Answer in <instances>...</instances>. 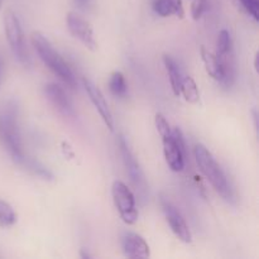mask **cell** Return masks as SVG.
<instances>
[{"label":"cell","instance_id":"6da1fadb","mask_svg":"<svg viewBox=\"0 0 259 259\" xmlns=\"http://www.w3.org/2000/svg\"><path fill=\"white\" fill-rule=\"evenodd\" d=\"M32 45L34 47L35 52L38 53L42 62L60 78L61 81L66 83L70 89H76L77 81H76L75 73L70 68V66L66 63V61L61 57L58 52L53 48L50 40L45 37L40 32H34L32 34Z\"/></svg>","mask_w":259,"mask_h":259},{"label":"cell","instance_id":"7a4b0ae2","mask_svg":"<svg viewBox=\"0 0 259 259\" xmlns=\"http://www.w3.org/2000/svg\"><path fill=\"white\" fill-rule=\"evenodd\" d=\"M195 159L199 166L201 174L206 177L207 181L211 184L215 191L225 199L227 201H233V191L230 187L229 182H228L227 176H225L224 171L222 167L219 166L212 154L210 153L209 149L202 144H196L195 147Z\"/></svg>","mask_w":259,"mask_h":259},{"label":"cell","instance_id":"3957f363","mask_svg":"<svg viewBox=\"0 0 259 259\" xmlns=\"http://www.w3.org/2000/svg\"><path fill=\"white\" fill-rule=\"evenodd\" d=\"M0 139L13 161L19 164L25 157V153L23 151L22 137L17 123L14 105H8L0 113Z\"/></svg>","mask_w":259,"mask_h":259},{"label":"cell","instance_id":"277c9868","mask_svg":"<svg viewBox=\"0 0 259 259\" xmlns=\"http://www.w3.org/2000/svg\"><path fill=\"white\" fill-rule=\"evenodd\" d=\"M4 30L5 37H7V40L9 43V47L14 57L24 67H30L32 60H30L27 48H25L22 25H20L19 18L12 10H8L4 14Z\"/></svg>","mask_w":259,"mask_h":259},{"label":"cell","instance_id":"5b68a950","mask_svg":"<svg viewBox=\"0 0 259 259\" xmlns=\"http://www.w3.org/2000/svg\"><path fill=\"white\" fill-rule=\"evenodd\" d=\"M118 147L119 151H120L123 163L125 166L126 174H128L129 179H131V182L133 184L134 189H136L142 202H146L147 196H148V185H147L146 176H144L141 166H139L136 157L132 153L131 148H129L128 143H126L125 138L123 136L118 137Z\"/></svg>","mask_w":259,"mask_h":259},{"label":"cell","instance_id":"8992f818","mask_svg":"<svg viewBox=\"0 0 259 259\" xmlns=\"http://www.w3.org/2000/svg\"><path fill=\"white\" fill-rule=\"evenodd\" d=\"M163 153L167 164L174 172H181L185 168L187 157L186 143L181 129L175 128L171 134L162 137Z\"/></svg>","mask_w":259,"mask_h":259},{"label":"cell","instance_id":"52a82bcc","mask_svg":"<svg viewBox=\"0 0 259 259\" xmlns=\"http://www.w3.org/2000/svg\"><path fill=\"white\" fill-rule=\"evenodd\" d=\"M111 196L121 220L128 225L136 224L138 220V210L132 190L124 182L115 181L111 186Z\"/></svg>","mask_w":259,"mask_h":259},{"label":"cell","instance_id":"ba28073f","mask_svg":"<svg viewBox=\"0 0 259 259\" xmlns=\"http://www.w3.org/2000/svg\"><path fill=\"white\" fill-rule=\"evenodd\" d=\"M66 24L71 34L80 40L88 50L96 51L98 50V43L94 37V30L90 23L83 19L76 13H68L66 17Z\"/></svg>","mask_w":259,"mask_h":259},{"label":"cell","instance_id":"9c48e42d","mask_svg":"<svg viewBox=\"0 0 259 259\" xmlns=\"http://www.w3.org/2000/svg\"><path fill=\"white\" fill-rule=\"evenodd\" d=\"M161 205H162V209H163L164 215H166L167 223H168L169 228H171V230L174 232V234L176 235L181 242L184 243L191 242L192 240L191 232H190L184 217H182L181 212L177 210V207L175 206L168 199H162Z\"/></svg>","mask_w":259,"mask_h":259},{"label":"cell","instance_id":"30bf717a","mask_svg":"<svg viewBox=\"0 0 259 259\" xmlns=\"http://www.w3.org/2000/svg\"><path fill=\"white\" fill-rule=\"evenodd\" d=\"M83 86H85V90L88 93V96L90 98L91 103L95 106V109L98 110V113L100 114L101 119L105 123L106 128L110 132L114 131V119L113 114H111L110 108H109L108 103H106L105 98H104L103 93L100 91V89L90 81L89 78H83Z\"/></svg>","mask_w":259,"mask_h":259},{"label":"cell","instance_id":"8fae6325","mask_svg":"<svg viewBox=\"0 0 259 259\" xmlns=\"http://www.w3.org/2000/svg\"><path fill=\"white\" fill-rule=\"evenodd\" d=\"M45 94L53 106L67 118H75L76 111L73 104L66 91L57 83H48L45 86Z\"/></svg>","mask_w":259,"mask_h":259},{"label":"cell","instance_id":"7c38bea8","mask_svg":"<svg viewBox=\"0 0 259 259\" xmlns=\"http://www.w3.org/2000/svg\"><path fill=\"white\" fill-rule=\"evenodd\" d=\"M121 248L124 255L128 258H148L151 255L149 245L136 233H124L121 237Z\"/></svg>","mask_w":259,"mask_h":259},{"label":"cell","instance_id":"4fadbf2b","mask_svg":"<svg viewBox=\"0 0 259 259\" xmlns=\"http://www.w3.org/2000/svg\"><path fill=\"white\" fill-rule=\"evenodd\" d=\"M163 63L164 67H166L167 73H168L169 83H171V89L174 91L175 96L181 95V83H182V73L180 70L179 65H177L176 61L174 60V57H171L169 55H163Z\"/></svg>","mask_w":259,"mask_h":259},{"label":"cell","instance_id":"5bb4252c","mask_svg":"<svg viewBox=\"0 0 259 259\" xmlns=\"http://www.w3.org/2000/svg\"><path fill=\"white\" fill-rule=\"evenodd\" d=\"M200 56H201V60L205 65V70L209 73L210 77L220 82L223 77V72L217 55H214L209 50H206L204 46H201V48H200Z\"/></svg>","mask_w":259,"mask_h":259},{"label":"cell","instance_id":"9a60e30c","mask_svg":"<svg viewBox=\"0 0 259 259\" xmlns=\"http://www.w3.org/2000/svg\"><path fill=\"white\" fill-rule=\"evenodd\" d=\"M19 166H22L23 168L29 171L30 174L34 175V176L39 177V179L46 180V181H52L53 180V174L47 168L46 166H43L40 162L35 161L34 158H30V157L25 156L22 159V162L19 163Z\"/></svg>","mask_w":259,"mask_h":259},{"label":"cell","instance_id":"2e32d148","mask_svg":"<svg viewBox=\"0 0 259 259\" xmlns=\"http://www.w3.org/2000/svg\"><path fill=\"white\" fill-rule=\"evenodd\" d=\"M109 90L115 98H125L126 94H128V85H126L123 73L119 72V71L111 73L110 78H109Z\"/></svg>","mask_w":259,"mask_h":259},{"label":"cell","instance_id":"e0dca14e","mask_svg":"<svg viewBox=\"0 0 259 259\" xmlns=\"http://www.w3.org/2000/svg\"><path fill=\"white\" fill-rule=\"evenodd\" d=\"M181 94L184 95L185 100L190 104H197L200 100L199 88H197L196 82L192 77L187 76V77L182 78L181 83Z\"/></svg>","mask_w":259,"mask_h":259},{"label":"cell","instance_id":"ac0fdd59","mask_svg":"<svg viewBox=\"0 0 259 259\" xmlns=\"http://www.w3.org/2000/svg\"><path fill=\"white\" fill-rule=\"evenodd\" d=\"M17 215L13 207L4 200H0V227L9 228L15 224Z\"/></svg>","mask_w":259,"mask_h":259},{"label":"cell","instance_id":"d6986e66","mask_svg":"<svg viewBox=\"0 0 259 259\" xmlns=\"http://www.w3.org/2000/svg\"><path fill=\"white\" fill-rule=\"evenodd\" d=\"M209 0H194L191 4V15L195 20H199L209 10Z\"/></svg>","mask_w":259,"mask_h":259},{"label":"cell","instance_id":"ffe728a7","mask_svg":"<svg viewBox=\"0 0 259 259\" xmlns=\"http://www.w3.org/2000/svg\"><path fill=\"white\" fill-rule=\"evenodd\" d=\"M243 9L255 20H259V0H239Z\"/></svg>","mask_w":259,"mask_h":259},{"label":"cell","instance_id":"44dd1931","mask_svg":"<svg viewBox=\"0 0 259 259\" xmlns=\"http://www.w3.org/2000/svg\"><path fill=\"white\" fill-rule=\"evenodd\" d=\"M154 124H156L157 132L159 133L161 138L162 137H166L168 136V134H171V126H169L168 121L166 120V118H164L162 114H157L156 118H154Z\"/></svg>","mask_w":259,"mask_h":259},{"label":"cell","instance_id":"7402d4cb","mask_svg":"<svg viewBox=\"0 0 259 259\" xmlns=\"http://www.w3.org/2000/svg\"><path fill=\"white\" fill-rule=\"evenodd\" d=\"M152 8H153L154 13L161 17H169L172 15L171 8H169L168 3L166 0H153L152 2Z\"/></svg>","mask_w":259,"mask_h":259},{"label":"cell","instance_id":"603a6c76","mask_svg":"<svg viewBox=\"0 0 259 259\" xmlns=\"http://www.w3.org/2000/svg\"><path fill=\"white\" fill-rule=\"evenodd\" d=\"M168 3L169 8H171L172 15H176L180 19L185 17V9L184 4H182V0H166Z\"/></svg>","mask_w":259,"mask_h":259},{"label":"cell","instance_id":"cb8c5ba5","mask_svg":"<svg viewBox=\"0 0 259 259\" xmlns=\"http://www.w3.org/2000/svg\"><path fill=\"white\" fill-rule=\"evenodd\" d=\"M73 3H75L76 7L80 10H82V12H86L91 5V0H73Z\"/></svg>","mask_w":259,"mask_h":259},{"label":"cell","instance_id":"d4e9b609","mask_svg":"<svg viewBox=\"0 0 259 259\" xmlns=\"http://www.w3.org/2000/svg\"><path fill=\"white\" fill-rule=\"evenodd\" d=\"M80 255H81V257H82V258H91V255L90 254H89V253H85V250H81V253H80Z\"/></svg>","mask_w":259,"mask_h":259},{"label":"cell","instance_id":"484cf974","mask_svg":"<svg viewBox=\"0 0 259 259\" xmlns=\"http://www.w3.org/2000/svg\"><path fill=\"white\" fill-rule=\"evenodd\" d=\"M2 4H3V0H0V8H2Z\"/></svg>","mask_w":259,"mask_h":259},{"label":"cell","instance_id":"4316f807","mask_svg":"<svg viewBox=\"0 0 259 259\" xmlns=\"http://www.w3.org/2000/svg\"><path fill=\"white\" fill-rule=\"evenodd\" d=\"M0 75H2V71H0Z\"/></svg>","mask_w":259,"mask_h":259}]
</instances>
